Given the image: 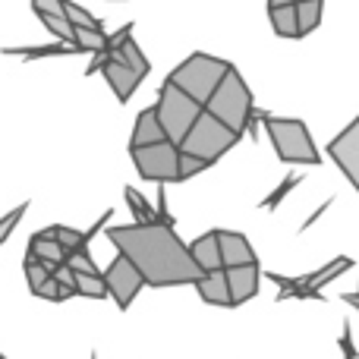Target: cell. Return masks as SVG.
Masks as SVG:
<instances>
[{
	"instance_id": "1",
	"label": "cell",
	"mask_w": 359,
	"mask_h": 359,
	"mask_svg": "<svg viewBox=\"0 0 359 359\" xmlns=\"http://www.w3.org/2000/svg\"><path fill=\"white\" fill-rule=\"evenodd\" d=\"M104 236L142 271L149 287L198 284L205 278L189 246L168 224H123V227H107Z\"/></svg>"
},
{
	"instance_id": "2",
	"label": "cell",
	"mask_w": 359,
	"mask_h": 359,
	"mask_svg": "<svg viewBox=\"0 0 359 359\" xmlns=\"http://www.w3.org/2000/svg\"><path fill=\"white\" fill-rule=\"evenodd\" d=\"M262 126H265L268 139H271L274 151L284 164H322L316 142L309 136V126L303 120L293 117H271V114L262 111Z\"/></svg>"
},
{
	"instance_id": "3",
	"label": "cell",
	"mask_w": 359,
	"mask_h": 359,
	"mask_svg": "<svg viewBox=\"0 0 359 359\" xmlns=\"http://www.w3.org/2000/svg\"><path fill=\"white\" fill-rule=\"evenodd\" d=\"M205 111L215 114L217 120H224V123H227L230 130H236L240 136L249 130L255 104H252V92H249L246 79L236 73V67H230V73L224 76V82L215 88V95H211V101L205 104Z\"/></svg>"
},
{
	"instance_id": "4",
	"label": "cell",
	"mask_w": 359,
	"mask_h": 359,
	"mask_svg": "<svg viewBox=\"0 0 359 359\" xmlns=\"http://www.w3.org/2000/svg\"><path fill=\"white\" fill-rule=\"evenodd\" d=\"M230 67H233V63L221 60V57L192 54V57H186V60L180 63V67L168 76V79L177 82V86L183 88L189 98H196L198 104L205 107L211 101V95H215V88L224 82V76L230 73Z\"/></svg>"
},
{
	"instance_id": "5",
	"label": "cell",
	"mask_w": 359,
	"mask_h": 359,
	"mask_svg": "<svg viewBox=\"0 0 359 359\" xmlns=\"http://www.w3.org/2000/svg\"><path fill=\"white\" fill-rule=\"evenodd\" d=\"M236 142H240V133L230 130V126L224 123V120H217L215 114L202 111V117L192 123V130L186 133L180 149H183L186 155H196V158H202V161L215 164V161H221Z\"/></svg>"
},
{
	"instance_id": "6",
	"label": "cell",
	"mask_w": 359,
	"mask_h": 359,
	"mask_svg": "<svg viewBox=\"0 0 359 359\" xmlns=\"http://www.w3.org/2000/svg\"><path fill=\"white\" fill-rule=\"evenodd\" d=\"M155 107H158V120H161L168 139H174L177 145L183 142L186 133L192 130V123H196V120L202 117V111H205L196 98H189V95H186L183 88H180L177 82H170V79H164Z\"/></svg>"
},
{
	"instance_id": "7",
	"label": "cell",
	"mask_w": 359,
	"mask_h": 359,
	"mask_svg": "<svg viewBox=\"0 0 359 359\" xmlns=\"http://www.w3.org/2000/svg\"><path fill=\"white\" fill-rule=\"evenodd\" d=\"M136 174L149 183H180V145L174 139H164L155 145H142V149H130Z\"/></svg>"
},
{
	"instance_id": "8",
	"label": "cell",
	"mask_w": 359,
	"mask_h": 359,
	"mask_svg": "<svg viewBox=\"0 0 359 359\" xmlns=\"http://www.w3.org/2000/svg\"><path fill=\"white\" fill-rule=\"evenodd\" d=\"M104 280H107V290H111V299L120 306V312L130 309L133 299L139 297V290L149 287L145 284V278H142V271H139V268L120 252H117V259L104 268Z\"/></svg>"
},
{
	"instance_id": "9",
	"label": "cell",
	"mask_w": 359,
	"mask_h": 359,
	"mask_svg": "<svg viewBox=\"0 0 359 359\" xmlns=\"http://www.w3.org/2000/svg\"><path fill=\"white\" fill-rule=\"evenodd\" d=\"M331 161L341 168V174L350 180V186L359 192V117L347 126L344 133H337L328 142Z\"/></svg>"
},
{
	"instance_id": "10",
	"label": "cell",
	"mask_w": 359,
	"mask_h": 359,
	"mask_svg": "<svg viewBox=\"0 0 359 359\" xmlns=\"http://www.w3.org/2000/svg\"><path fill=\"white\" fill-rule=\"evenodd\" d=\"M101 76L107 79L111 92L120 98V104H126V101L133 98V92L139 88V82H142V76H139L130 63H123L120 57H111V54H107L104 67H101Z\"/></svg>"
},
{
	"instance_id": "11",
	"label": "cell",
	"mask_w": 359,
	"mask_h": 359,
	"mask_svg": "<svg viewBox=\"0 0 359 359\" xmlns=\"http://www.w3.org/2000/svg\"><path fill=\"white\" fill-rule=\"evenodd\" d=\"M259 278H262L259 262H255V265H233V268H227L233 306H243V303H249V299L259 297Z\"/></svg>"
},
{
	"instance_id": "12",
	"label": "cell",
	"mask_w": 359,
	"mask_h": 359,
	"mask_svg": "<svg viewBox=\"0 0 359 359\" xmlns=\"http://www.w3.org/2000/svg\"><path fill=\"white\" fill-rule=\"evenodd\" d=\"M217 240H221V255H224V268L233 265H255V249L240 230H217Z\"/></svg>"
},
{
	"instance_id": "13",
	"label": "cell",
	"mask_w": 359,
	"mask_h": 359,
	"mask_svg": "<svg viewBox=\"0 0 359 359\" xmlns=\"http://www.w3.org/2000/svg\"><path fill=\"white\" fill-rule=\"evenodd\" d=\"M196 290H198V297H202L208 306H221V309H233V297H230L227 268H221V271H211V274H205V278L196 284Z\"/></svg>"
},
{
	"instance_id": "14",
	"label": "cell",
	"mask_w": 359,
	"mask_h": 359,
	"mask_svg": "<svg viewBox=\"0 0 359 359\" xmlns=\"http://www.w3.org/2000/svg\"><path fill=\"white\" fill-rule=\"evenodd\" d=\"M189 252H192V259L198 262V268H202L205 274L221 271V268H224V255H221V240H217V230H208V233H202L198 240H192L189 243Z\"/></svg>"
},
{
	"instance_id": "15",
	"label": "cell",
	"mask_w": 359,
	"mask_h": 359,
	"mask_svg": "<svg viewBox=\"0 0 359 359\" xmlns=\"http://www.w3.org/2000/svg\"><path fill=\"white\" fill-rule=\"evenodd\" d=\"M168 133H164L161 120H158V107H145L142 114L136 117V126H133V139H130V149H142V145H155L164 142Z\"/></svg>"
},
{
	"instance_id": "16",
	"label": "cell",
	"mask_w": 359,
	"mask_h": 359,
	"mask_svg": "<svg viewBox=\"0 0 359 359\" xmlns=\"http://www.w3.org/2000/svg\"><path fill=\"white\" fill-rule=\"evenodd\" d=\"M265 278L280 287L278 303H284V299H325V293L318 287H309L306 274L303 278H287V274H278V271H265Z\"/></svg>"
},
{
	"instance_id": "17",
	"label": "cell",
	"mask_w": 359,
	"mask_h": 359,
	"mask_svg": "<svg viewBox=\"0 0 359 359\" xmlns=\"http://www.w3.org/2000/svg\"><path fill=\"white\" fill-rule=\"evenodd\" d=\"M29 252L35 255L38 262H44V265L54 271L57 265H63L67 262V249L60 246V240H57L50 230H38V233H32L29 240Z\"/></svg>"
},
{
	"instance_id": "18",
	"label": "cell",
	"mask_w": 359,
	"mask_h": 359,
	"mask_svg": "<svg viewBox=\"0 0 359 359\" xmlns=\"http://www.w3.org/2000/svg\"><path fill=\"white\" fill-rule=\"evenodd\" d=\"M67 54H86L79 44L57 41L41 44V48H4V57H22V60H41V57H67Z\"/></svg>"
},
{
	"instance_id": "19",
	"label": "cell",
	"mask_w": 359,
	"mask_h": 359,
	"mask_svg": "<svg viewBox=\"0 0 359 359\" xmlns=\"http://www.w3.org/2000/svg\"><path fill=\"white\" fill-rule=\"evenodd\" d=\"M268 19H271L274 35H280V38H299L297 4H290V6H271V10H268Z\"/></svg>"
},
{
	"instance_id": "20",
	"label": "cell",
	"mask_w": 359,
	"mask_h": 359,
	"mask_svg": "<svg viewBox=\"0 0 359 359\" xmlns=\"http://www.w3.org/2000/svg\"><path fill=\"white\" fill-rule=\"evenodd\" d=\"M107 54H111V57H120V60H123V63H130V67H133V69H136V73H139V76H142V79H145V76H149V69H151L149 57H145V54H142V48H139V44H136V41H133V35H130V38H126V41H123V44H120V48L107 50Z\"/></svg>"
},
{
	"instance_id": "21",
	"label": "cell",
	"mask_w": 359,
	"mask_h": 359,
	"mask_svg": "<svg viewBox=\"0 0 359 359\" xmlns=\"http://www.w3.org/2000/svg\"><path fill=\"white\" fill-rule=\"evenodd\" d=\"M350 268H353V259H350V255H337V259L328 262L325 268H318V271L306 274V280H309V287H318V290H322L325 284H331V280L341 278V274L350 271Z\"/></svg>"
},
{
	"instance_id": "22",
	"label": "cell",
	"mask_w": 359,
	"mask_h": 359,
	"mask_svg": "<svg viewBox=\"0 0 359 359\" xmlns=\"http://www.w3.org/2000/svg\"><path fill=\"white\" fill-rule=\"evenodd\" d=\"M297 19H299V38L318 29L322 22V0H299L297 4Z\"/></svg>"
},
{
	"instance_id": "23",
	"label": "cell",
	"mask_w": 359,
	"mask_h": 359,
	"mask_svg": "<svg viewBox=\"0 0 359 359\" xmlns=\"http://www.w3.org/2000/svg\"><path fill=\"white\" fill-rule=\"evenodd\" d=\"M126 205H130L133 217H136V224H158V211L151 208L149 202H145L142 196H139L133 186H126Z\"/></svg>"
},
{
	"instance_id": "24",
	"label": "cell",
	"mask_w": 359,
	"mask_h": 359,
	"mask_svg": "<svg viewBox=\"0 0 359 359\" xmlns=\"http://www.w3.org/2000/svg\"><path fill=\"white\" fill-rule=\"evenodd\" d=\"M76 287H79V297H88V299L111 297V290H107V280H104V271H101V274H79Z\"/></svg>"
},
{
	"instance_id": "25",
	"label": "cell",
	"mask_w": 359,
	"mask_h": 359,
	"mask_svg": "<svg viewBox=\"0 0 359 359\" xmlns=\"http://www.w3.org/2000/svg\"><path fill=\"white\" fill-rule=\"evenodd\" d=\"M22 271H25V280H29L32 293H38L44 287V280L50 278V268L44 262H38L32 252H25V262H22Z\"/></svg>"
},
{
	"instance_id": "26",
	"label": "cell",
	"mask_w": 359,
	"mask_h": 359,
	"mask_svg": "<svg viewBox=\"0 0 359 359\" xmlns=\"http://www.w3.org/2000/svg\"><path fill=\"white\" fill-rule=\"evenodd\" d=\"M67 265L73 268L76 274H101V268L95 265V259H92V252H88V246L69 249V252H67Z\"/></svg>"
},
{
	"instance_id": "27",
	"label": "cell",
	"mask_w": 359,
	"mask_h": 359,
	"mask_svg": "<svg viewBox=\"0 0 359 359\" xmlns=\"http://www.w3.org/2000/svg\"><path fill=\"white\" fill-rule=\"evenodd\" d=\"M63 16H67L73 25H86V29L104 32V25H101V19H95L92 13H88L86 6H79V4H69V0H67V6H63Z\"/></svg>"
},
{
	"instance_id": "28",
	"label": "cell",
	"mask_w": 359,
	"mask_h": 359,
	"mask_svg": "<svg viewBox=\"0 0 359 359\" xmlns=\"http://www.w3.org/2000/svg\"><path fill=\"white\" fill-rule=\"evenodd\" d=\"M293 186H299V174H290V177H284V180H280V186H278V189H274L268 198H262V208H265V211H274V208H278V205L284 202V198L293 192Z\"/></svg>"
},
{
	"instance_id": "29",
	"label": "cell",
	"mask_w": 359,
	"mask_h": 359,
	"mask_svg": "<svg viewBox=\"0 0 359 359\" xmlns=\"http://www.w3.org/2000/svg\"><path fill=\"white\" fill-rule=\"evenodd\" d=\"M29 211V202H22V205H16L13 211H6L4 217H0V246H4L6 240L13 236V230L19 227V221H22V215Z\"/></svg>"
},
{
	"instance_id": "30",
	"label": "cell",
	"mask_w": 359,
	"mask_h": 359,
	"mask_svg": "<svg viewBox=\"0 0 359 359\" xmlns=\"http://www.w3.org/2000/svg\"><path fill=\"white\" fill-rule=\"evenodd\" d=\"M183 151V149H180ZM211 164L208 161H202V158H196V155H186L183 151V158H180V183H183V180H192L196 174H202V170H208Z\"/></svg>"
},
{
	"instance_id": "31",
	"label": "cell",
	"mask_w": 359,
	"mask_h": 359,
	"mask_svg": "<svg viewBox=\"0 0 359 359\" xmlns=\"http://www.w3.org/2000/svg\"><path fill=\"white\" fill-rule=\"evenodd\" d=\"M35 297H41V299H50V303H63V299H69V297H67V290H63V284H60V280L54 278V274H50V278L44 280V287H41V290L35 293Z\"/></svg>"
},
{
	"instance_id": "32",
	"label": "cell",
	"mask_w": 359,
	"mask_h": 359,
	"mask_svg": "<svg viewBox=\"0 0 359 359\" xmlns=\"http://www.w3.org/2000/svg\"><path fill=\"white\" fill-rule=\"evenodd\" d=\"M32 6H35L38 19H41V16H63L67 0H32Z\"/></svg>"
},
{
	"instance_id": "33",
	"label": "cell",
	"mask_w": 359,
	"mask_h": 359,
	"mask_svg": "<svg viewBox=\"0 0 359 359\" xmlns=\"http://www.w3.org/2000/svg\"><path fill=\"white\" fill-rule=\"evenodd\" d=\"M158 224H168V227H177V217L168 211V192H164V183L161 189H158Z\"/></svg>"
},
{
	"instance_id": "34",
	"label": "cell",
	"mask_w": 359,
	"mask_h": 359,
	"mask_svg": "<svg viewBox=\"0 0 359 359\" xmlns=\"http://www.w3.org/2000/svg\"><path fill=\"white\" fill-rule=\"evenodd\" d=\"M341 350H344V359H359V356H356L353 328H350V322H344V331H341Z\"/></svg>"
},
{
	"instance_id": "35",
	"label": "cell",
	"mask_w": 359,
	"mask_h": 359,
	"mask_svg": "<svg viewBox=\"0 0 359 359\" xmlns=\"http://www.w3.org/2000/svg\"><path fill=\"white\" fill-rule=\"evenodd\" d=\"M290 4H297V0H268V10L271 6H290Z\"/></svg>"
},
{
	"instance_id": "36",
	"label": "cell",
	"mask_w": 359,
	"mask_h": 359,
	"mask_svg": "<svg viewBox=\"0 0 359 359\" xmlns=\"http://www.w3.org/2000/svg\"><path fill=\"white\" fill-rule=\"evenodd\" d=\"M92 359H98V356H95V353H92Z\"/></svg>"
},
{
	"instance_id": "37",
	"label": "cell",
	"mask_w": 359,
	"mask_h": 359,
	"mask_svg": "<svg viewBox=\"0 0 359 359\" xmlns=\"http://www.w3.org/2000/svg\"><path fill=\"white\" fill-rule=\"evenodd\" d=\"M0 359H6V356H0Z\"/></svg>"
},
{
	"instance_id": "38",
	"label": "cell",
	"mask_w": 359,
	"mask_h": 359,
	"mask_svg": "<svg viewBox=\"0 0 359 359\" xmlns=\"http://www.w3.org/2000/svg\"><path fill=\"white\" fill-rule=\"evenodd\" d=\"M297 4H299V0H297Z\"/></svg>"
}]
</instances>
